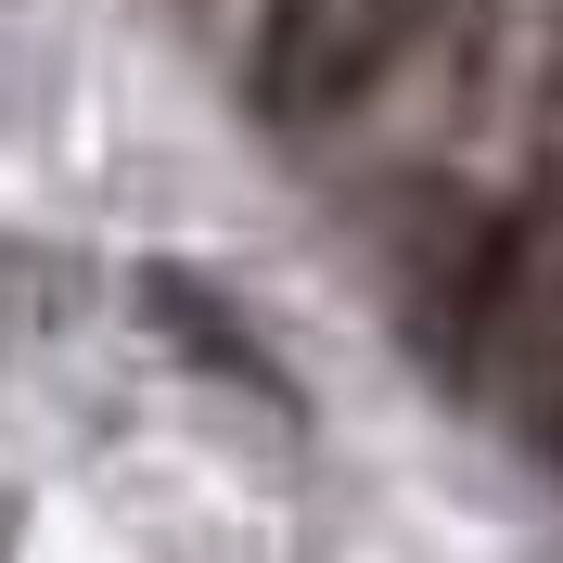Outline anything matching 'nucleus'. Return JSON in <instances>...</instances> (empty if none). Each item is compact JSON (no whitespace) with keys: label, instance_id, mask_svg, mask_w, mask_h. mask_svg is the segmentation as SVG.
<instances>
[{"label":"nucleus","instance_id":"1","mask_svg":"<svg viewBox=\"0 0 563 563\" xmlns=\"http://www.w3.org/2000/svg\"><path fill=\"white\" fill-rule=\"evenodd\" d=\"M410 13L422 0H269V26H256V115H269V129L346 115L358 90L410 52Z\"/></svg>","mask_w":563,"mask_h":563},{"label":"nucleus","instance_id":"2","mask_svg":"<svg viewBox=\"0 0 563 563\" xmlns=\"http://www.w3.org/2000/svg\"><path fill=\"white\" fill-rule=\"evenodd\" d=\"M512 410H526V435H538V461L563 474V218H551V244H538V295H526V320H512Z\"/></svg>","mask_w":563,"mask_h":563}]
</instances>
